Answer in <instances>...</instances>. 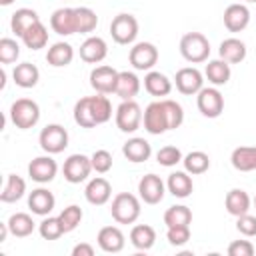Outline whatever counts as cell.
I'll use <instances>...</instances> for the list:
<instances>
[{"label":"cell","mask_w":256,"mask_h":256,"mask_svg":"<svg viewBox=\"0 0 256 256\" xmlns=\"http://www.w3.org/2000/svg\"><path fill=\"white\" fill-rule=\"evenodd\" d=\"M20 56V46L14 38H2L0 40V62L2 64H12Z\"/></svg>","instance_id":"ee69618b"},{"label":"cell","mask_w":256,"mask_h":256,"mask_svg":"<svg viewBox=\"0 0 256 256\" xmlns=\"http://www.w3.org/2000/svg\"><path fill=\"white\" fill-rule=\"evenodd\" d=\"M230 162L238 172L256 170V146H238V148H234L232 156H230Z\"/></svg>","instance_id":"83f0119b"},{"label":"cell","mask_w":256,"mask_h":256,"mask_svg":"<svg viewBox=\"0 0 256 256\" xmlns=\"http://www.w3.org/2000/svg\"><path fill=\"white\" fill-rule=\"evenodd\" d=\"M72 256H94V246H90L86 242H80L72 248Z\"/></svg>","instance_id":"f907efd6"},{"label":"cell","mask_w":256,"mask_h":256,"mask_svg":"<svg viewBox=\"0 0 256 256\" xmlns=\"http://www.w3.org/2000/svg\"><path fill=\"white\" fill-rule=\"evenodd\" d=\"M224 26L228 32H242L250 24V10L244 4H230L224 10Z\"/></svg>","instance_id":"2e32d148"},{"label":"cell","mask_w":256,"mask_h":256,"mask_svg":"<svg viewBox=\"0 0 256 256\" xmlns=\"http://www.w3.org/2000/svg\"><path fill=\"white\" fill-rule=\"evenodd\" d=\"M90 108H92V116L96 120V124H104L112 118V104L104 94H94L90 96Z\"/></svg>","instance_id":"74e56055"},{"label":"cell","mask_w":256,"mask_h":256,"mask_svg":"<svg viewBox=\"0 0 256 256\" xmlns=\"http://www.w3.org/2000/svg\"><path fill=\"white\" fill-rule=\"evenodd\" d=\"M6 224H8L10 234L16 236V238H26V236H30V234L34 232V228H36L32 216L26 214V212H16V214H12Z\"/></svg>","instance_id":"836d02e7"},{"label":"cell","mask_w":256,"mask_h":256,"mask_svg":"<svg viewBox=\"0 0 256 256\" xmlns=\"http://www.w3.org/2000/svg\"><path fill=\"white\" fill-rule=\"evenodd\" d=\"M90 162H92V170H96L98 174H106L112 168V154L108 150L100 148L90 156Z\"/></svg>","instance_id":"bcb514c9"},{"label":"cell","mask_w":256,"mask_h":256,"mask_svg":"<svg viewBox=\"0 0 256 256\" xmlns=\"http://www.w3.org/2000/svg\"><path fill=\"white\" fill-rule=\"evenodd\" d=\"M96 240H98L100 250H104L108 254L120 252L124 248V242H126L124 240V234H122V230L118 226H104V228H100Z\"/></svg>","instance_id":"ffe728a7"},{"label":"cell","mask_w":256,"mask_h":256,"mask_svg":"<svg viewBox=\"0 0 256 256\" xmlns=\"http://www.w3.org/2000/svg\"><path fill=\"white\" fill-rule=\"evenodd\" d=\"M110 214L118 224H134L140 216V200L130 192H120L112 200Z\"/></svg>","instance_id":"7a4b0ae2"},{"label":"cell","mask_w":256,"mask_h":256,"mask_svg":"<svg viewBox=\"0 0 256 256\" xmlns=\"http://www.w3.org/2000/svg\"><path fill=\"white\" fill-rule=\"evenodd\" d=\"M140 92V78L134 72H118V80H116V88L114 94L120 96L122 100H134V96Z\"/></svg>","instance_id":"cb8c5ba5"},{"label":"cell","mask_w":256,"mask_h":256,"mask_svg":"<svg viewBox=\"0 0 256 256\" xmlns=\"http://www.w3.org/2000/svg\"><path fill=\"white\" fill-rule=\"evenodd\" d=\"M230 256H252L254 254V244L250 240H234L228 246Z\"/></svg>","instance_id":"681fc988"},{"label":"cell","mask_w":256,"mask_h":256,"mask_svg":"<svg viewBox=\"0 0 256 256\" xmlns=\"http://www.w3.org/2000/svg\"><path fill=\"white\" fill-rule=\"evenodd\" d=\"M144 90L152 96H168L172 90V80L158 70H148L144 76Z\"/></svg>","instance_id":"d4e9b609"},{"label":"cell","mask_w":256,"mask_h":256,"mask_svg":"<svg viewBox=\"0 0 256 256\" xmlns=\"http://www.w3.org/2000/svg\"><path fill=\"white\" fill-rule=\"evenodd\" d=\"M180 54L192 64L206 62L210 56V42L202 32H186L180 38Z\"/></svg>","instance_id":"6da1fadb"},{"label":"cell","mask_w":256,"mask_h":256,"mask_svg":"<svg viewBox=\"0 0 256 256\" xmlns=\"http://www.w3.org/2000/svg\"><path fill=\"white\" fill-rule=\"evenodd\" d=\"M56 206V198L48 188H36L28 196V208L36 216H48Z\"/></svg>","instance_id":"ac0fdd59"},{"label":"cell","mask_w":256,"mask_h":256,"mask_svg":"<svg viewBox=\"0 0 256 256\" xmlns=\"http://www.w3.org/2000/svg\"><path fill=\"white\" fill-rule=\"evenodd\" d=\"M38 142L46 154H60L68 146V132L60 124H48L42 128Z\"/></svg>","instance_id":"5b68a950"},{"label":"cell","mask_w":256,"mask_h":256,"mask_svg":"<svg viewBox=\"0 0 256 256\" xmlns=\"http://www.w3.org/2000/svg\"><path fill=\"white\" fill-rule=\"evenodd\" d=\"M224 206H226L228 214H232V216L238 218V216L250 212L252 200H250V196H248L246 190H242V188H232V190L226 194V198H224Z\"/></svg>","instance_id":"7402d4cb"},{"label":"cell","mask_w":256,"mask_h":256,"mask_svg":"<svg viewBox=\"0 0 256 256\" xmlns=\"http://www.w3.org/2000/svg\"><path fill=\"white\" fill-rule=\"evenodd\" d=\"M40 22V16L36 14V10L32 8H18L14 14H12V20H10V28L16 36H24V32L28 28H32L34 24Z\"/></svg>","instance_id":"f1b7e54d"},{"label":"cell","mask_w":256,"mask_h":256,"mask_svg":"<svg viewBox=\"0 0 256 256\" xmlns=\"http://www.w3.org/2000/svg\"><path fill=\"white\" fill-rule=\"evenodd\" d=\"M122 154H124L130 162L140 164V162H146V160L150 158V154H152V146H150L148 140L134 136V138H130V140L124 142V146H122Z\"/></svg>","instance_id":"44dd1931"},{"label":"cell","mask_w":256,"mask_h":256,"mask_svg":"<svg viewBox=\"0 0 256 256\" xmlns=\"http://www.w3.org/2000/svg\"><path fill=\"white\" fill-rule=\"evenodd\" d=\"M10 230H8V224H2L0 226V242H4L6 240V234H8Z\"/></svg>","instance_id":"816d5d0a"},{"label":"cell","mask_w":256,"mask_h":256,"mask_svg":"<svg viewBox=\"0 0 256 256\" xmlns=\"http://www.w3.org/2000/svg\"><path fill=\"white\" fill-rule=\"evenodd\" d=\"M22 42H24L26 48H30V50H40V48H44V46L48 44V30H46V26H44L42 22L34 24L32 28H28V30L24 32Z\"/></svg>","instance_id":"8d00e7d4"},{"label":"cell","mask_w":256,"mask_h":256,"mask_svg":"<svg viewBox=\"0 0 256 256\" xmlns=\"http://www.w3.org/2000/svg\"><path fill=\"white\" fill-rule=\"evenodd\" d=\"M106 54H108V46H106V40L100 36H88L80 46V58L88 64L102 62Z\"/></svg>","instance_id":"e0dca14e"},{"label":"cell","mask_w":256,"mask_h":256,"mask_svg":"<svg viewBox=\"0 0 256 256\" xmlns=\"http://www.w3.org/2000/svg\"><path fill=\"white\" fill-rule=\"evenodd\" d=\"M26 192V180L20 178L18 174H8L6 176V182H4V188L0 192V200L4 204H12L16 200H20Z\"/></svg>","instance_id":"1f68e13d"},{"label":"cell","mask_w":256,"mask_h":256,"mask_svg":"<svg viewBox=\"0 0 256 256\" xmlns=\"http://www.w3.org/2000/svg\"><path fill=\"white\" fill-rule=\"evenodd\" d=\"M38 232H40V236H42L44 240H58L62 234H66V232H64V226H62V222H60L58 216H46V218L38 224Z\"/></svg>","instance_id":"60d3db41"},{"label":"cell","mask_w":256,"mask_h":256,"mask_svg":"<svg viewBox=\"0 0 256 256\" xmlns=\"http://www.w3.org/2000/svg\"><path fill=\"white\" fill-rule=\"evenodd\" d=\"M162 104H164V110H166L168 128H170V130L180 128L182 122H184V110H182V106H180L176 100H170V98H164Z\"/></svg>","instance_id":"b9f144b4"},{"label":"cell","mask_w":256,"mask_h":256,"mask_svg":"<svg viewBox=\"0 0 256 256\" xmlns=\"http://www.w3.org/2000/svg\"><path fill=\"white\" fill-rule=\"evenodd\" d=\"M12 78H14V84L20 88H34L40 80V70L32 62H22L14 66Z\"/></svg>","instance_id":"4316f807"},{"label":"cell","mask_w":256,"mask_h":256,"mask_svg":"<svg viewBox=\"0 0 256 256\" xmlns=\"http://www.w3.org/2000/svg\"><path fill=\"white\" fill-rule=\"evenodd\" d=\"M130 242L136 250H150L156 242V230L148 224H136L130 230Z\"/></svg>","instance_id":"d6a6232c"},{"label":"cell","mask_w":256,"mask_h":256,"mask_svg":"<svg viewBox=\"0 0 256 256\" xmlns=\"http://www.w3.org/2000/svg\"><path fill=\"white\" fill-rule=\"evenodd\" d=\"M164 192H166V184L162 182L160 176L156 174H146L140 178L138 182V194H140V200L146 202V204H158L162 202L164 198Z\"/></svg>","instance_id":"7c38bea8"},{"label":"cell","mask_w":256,"mask_h":256,"mask_svg":"<svg viewBox=\"0 0 256 256\" xmlns=\"http://www.w3.org/2000/svg\"><path fill=\"white\" fill-rule=\"evenodd\" d=\"M10 120L20 130L34 128L40 120V106L30 98H18L10 106Z\"/></svg>","instance_id":"3957f363"},{"label":"cell","mask_w":256,"mask_h":256,"mask_svg":"<svg viewBox=\"0 0 256 256\" xmlns=\"http://www.w3.org/2000/svg\"><path fill=\"white\" fill-rule=\"evenodd\" d=\"M166 188H168V192H170L172 196H176V198H188V196L192 194V190H194V182H192V178H190V174H188L186 170H184V172L176 170V172H172V174L168 176Z\"/></svg>","instance_id":"603a6c76"},{"label":"cell","mask_w":256,"mask_h":256,"mask_svg":"<svg viewBox=\"0 0 256 256\" xmlns=\"http://www.w3.org/2000/svg\"><path fill=\"white\" fill-rule=\"evenodd\" d=\"M254 206H256V196H254Z\"/></svg>","instance_id":"11a10c76"},{"label":"cell","mask_w":256,"mask_h":256,"mask_svg":"<svg viewBox=\"0 0 256 256\" xmlns=\"http://www.w3.org/2000/svg\"><path fill=\"white\" fill-rule=\"evenodd\" d=\"M84 196H86V200H88L90 204L102 206V204H106V202L110 200V196H112V186H110V182H108L106 178L96 176V178H92V180L86 184Z\"/></svg>","instance_id":"d6986e66"},{"label":"cell","mask_w":256,"mask_h":256,"mask_svg":"<svg viewBox=\"0 0 256 256\" xmlns=\"http://www.w3.org/2000/svg\"><path fill=\"white\" fill-rule=\"evenodd\" d=\"M142 122H144V128L146 132L150 134H164L168 128V118H166V110H164V104L162 100H156V102H150L144 110V116H142Z\"/></svg>","instance_id":"8fae6325"},{"label":"cell","mask_w":256,"mask_h":256,"mask_svg":"<svg viewBox=\"0 0 256 256\" xmlns=\"http://www.w3.org/2000/svg\"><path fill=\"white\" fill-rule=\"evenodd\" d=\"M82 208L80 206H76V204H70V206H66L60 214H58V218H60V222H62V226H64V232H72L80 222H82Z\"/></svg>","instance_id":"7bdbcfd3"},{"label":"cell","mask_w":256,"mask_h":256,"mask_svg":"<svg viewBox=\"0 0 256 256\" xmlns=\"http://www.w3.org/2000/svg\"><path fill=\"white\" fill-rule=\"evenodd\" d=\"M236 230L242 234V236H246V238H252V236H256V216H252V214H242V216H238L236 218Z\"/></svg>","instance_id":"c3c4849f"},{"label":"cell","mask_w":256,"mask_h":256,"mask_svg":"<svg viewBox=\"0 0 256 256\" xmlns=\"http://www.w3.org/2000/svg\"><path fill=\"white\" fill-rule=\"evenodd\" d=\"M196 104L202 116L206 118H218L224 110V96L218 88H202L196 96Z\"/></svg>","instance_id":"9c48e42d"},{"label":"cell","mask_w":256,"mask_h":256,"mask_svg":"<svg viewBox=\"0 0 256 256\" xmlns=\"http://www.w3.org/2000/svg\"><path fill=\"white\" fill-rule=\"evenodd\" d=\"M12 2H14V0H0V4H2V6H10Z\"/></svg>","instance_id":"f5cc1de1"},{"label":"cell","mask_w":256,"mask_h":256,"mask_svg":"<svg viewBox=\"0 0 256 256\" xmlns=\"http://www.w3.org/2000/svg\"><path fill=\"white\" fill-rule=\"evenodd\" d=\"M192 222V210L184 204H174L164 212V224L168 226H190Z\"/></svg>","instance_id":"d590c367"},{"label":"cell","mask_w":256,"mask_h":256,"mask_svg":"<svg viewBox=\"0 0 256 256\" xmlns=\"http://www.w3.org/2000/svg\"><path fill=\"white\" fill-rule=\"evenodd\" d=\"M110 34L116 44H132L138 36V20L132 14H118L110 22Z\"/></svg>","instance_id":"277c9868"},{"label":"cell","mask_w":256,"mask_h":256,"mask_svg":"<svg viewBox=\"0 0 256 256\" xmlns=\"http://www.w3.org/2000/svg\"><path fill=\"white\" fill-rule=\"evenodd\" d=\"M142 108L138 102L134 100H122V104L116 108V126L130 134V132H136L142 124Z\"/></svg>","instance_id":"8992f818"},{"label":"cell","mask_w":256,"mask_h":256,"mask_svg":"<svg viewBox=\"0 0 256 256\" xmlns=\"http://www.w3.org/2000/svg\"><path fill=\"white\" fill-rule=\"evenodd\" d=\"M56 172H58V164H56V160L50 154L48 156H38V158H34L28 164V176L34 182H38V184L52 182L54 176H56Z\"/></svg>","instance_id":"4fadbf2b"},{"label":"cell","mask_w":256,"mask_h":256,"mask_svg":"<svg viewBox=\"0 0 256 256\" xmlns=\"http://www.w3.org/2000/svg\"><path fill=\"white\" fill-rule=\"evenodd\" d=\"M174 84H176V90L184 96H192V94H198L202 88H204V76L198 68H192V66H186V68H180L174 76Z\"/></svg>","instance_id":"ba28073f"},{"label":"cell","mask_w":256,"mask_h":256,"mask_svg":"<svg viewBox=\"0 0 256 256\" xmlns=\"http://www.w3.org/2000/svg\"><path fill=\"white\" fill-rule=\"evenodd\" d=\"M76 10V30L80 34H90L92 30H96L98 26V16L92 8L88 6H80V8H74Z\"/></svg>","instance_id":"ab89813d"},{"label":"cell","mask_w":256,"mask_h":256,"mask_svg":"<svg viewBox=\"0 0 256 256\" xmlns=\"http://www.w3.org/2000/svg\"><path fill=\"white\" fill-rule=\"evenodd\" d=\"M246 2H256V0H246Z\"/></svg>","instance_id":"db71d44e"},{"label":"cell","mask_w":256,"mask_h":256,"mask_svg":"<svg viewBox=\"0 0 256 256\" xmlns=\"http://www.w3.org/2000/svg\"><path fill=\"white\" fill-rule=\"evenodd\" d=\"M166 238L172 246H184L190 240V226H168Z\"/></svg>","instance_id":"7dc6e473"},{"label":"cell","mask_w":256,"mask_h":256,"mask_svg":"<svg viewBox=\"0 0 256 256\" xmlns=\"http://www.w3.org/2000/svg\"><path fill=\"white\" fill-rule=\"evenodd\" d=\"M204 76L208 78L210 84H214V86H224V84L230 80L232 70H230V64H228L226 60L218 58V60H210V62L206 64Z\"/></svg>","instance_id":"f546056e"},{"label":"cell","mask_w":256,"mask_h":256,"mask_svg":"<svg viewBox=\"0 0 256 256\" xmlns=\"http://www.w3.org/2000/svg\"><path fill=\"white\" fill-rule=\"evenodd\" d=\"M128 58L134 70H152L158 62V48L152 42H138L130 48Z\"/></svg>","instance_id":"30bf717a"},{"label":"cell","mask_w":256,"mask_h":256,"mask_svg":"<svg viewBox=\"0 0 256 256\" xmlns=\"http://www.w3.org/2000/svg\"><path fill=\"white\" fill-rule=\"evenodd\" d=\"M182 164L188 174H204L210 168V158L202 150H192L182 158Z\"/></svg>","instance_id":"e575fe53"},{"label":"cell","mask_w":256,"mask_h":256,"mask_svg":"<svg viewBox=\"0 0 256 256\" xmlns=\"http://www.w3.org/2000/svg\"><path fill=\"white\" fill-rule=\"evenodd\" d=\"M118 80V70L112 66H96L90 72V86L98 94H112L116 88Z\"/></svg>","instance_id":"5bb4252c"},{"label":"cell","mask_w":256,"mask_h":256,"mask_svg":"<svg viewBox=\"0 0 256 256\" xmlns=\"http://www.w3.org/2000/svg\"><path fill=\"white\" fill-rule=\"evenodd\" d=\"M62 172H64V178L70 182V184H80L84 182L90 172H92V162H90V156L86 154H72L64 160V166H62Z\"/></svg>","instance_id":"52a82bcc"},{"label":"cell","mask_w":256,"mask_h":256,"mask_svg":"<svg viewBox=\"0 0 256 256\" xmlns=\"http://www.w3.org/2000/svg\"><path fill=\"white\" fill-rule=\"evenodd\" d=\"M74 60V48L68 44V42H56L48 48V54H46V62L54 68H62V66H68L70 62Z\"/></svg>","instance_id":"4dcf8cb0"},{"label":"cell","mask_w":256,"mask_h":256,"mask_svg":"<svg viewBox=\"0 0 256 256\" xmlns=\"http://www.w3.org/2000/svg\"><path fill=\"white\" fill-rule=\"evenodd\" d=\"M156 160H158V164L170 168V166H176L178 162H182V152L176 146H162L156 152Z\"/></svg>","instance_id":"f6af8a7d"},{"label":"cell","mask_w":256,"mask_h":256,"mask_svg":"<svg viewBox=\"0 0 256 256\" xmlns=\"http://www.w3.org/2000/svg\"><path fill=\"white\" fill-rule=\"evenodd\" d=\"M218 54L228 64H238L246 58V44L240 38H226V40L220 42Z\"/></svg>","instance_id":"484cf974"},{"label":"cell","mask_w":256,"mask_h":256,"mask_svg":"<svg viewBox=\"0 0 256 256\" xmlns=\"http://www.w3.org/2000/svg\"><path fill=\"white\" fill-rule=\"evenodd\" d=\"M50 28L60 36L76 34V10L74 8H58L50 16Z\"/></svg>","instance_id":"9a60e30c"},{"label":"cell","mask_w":256,"mask_h":256,"mask_svg":"<svg viewBox=\"0 0 256 256\" xmlns=\"http://www.w3.org/2000/svg\"><path fill=\"white\" fill-rule=\"evenodd\" d=\"M74 122L80 126V128H94L98 126L94 116H92V108H90V96H84L80 98L76 104H74Z\"/></svg>","instance_id":"f35d334b"}]
</instances>
